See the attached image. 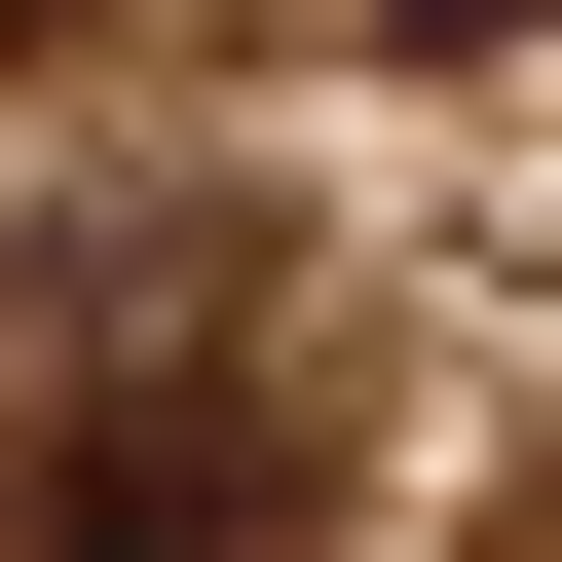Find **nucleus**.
<instances>
[{
  "label": "nucleus",
  "mask_w": 562,
  "mask_h": 562,
  "mask_svg": "<svg viewBox=\"0 0 562 562\" xmlns=\"http://www.w3.org/2000/svg\"><path fill=\"white\" fill-rule=\"evenodd\" d=\"M262 525H301V413H262L225 338H113V375H76V450L0 487V562H262Z\"/></svg>",
  "instance_id": "f257e3e1"
},
{
  "label": "nucleus",
  "mask_w": 562,
  "mask_h": 562,
  "mask_svg": "<svg viewBox=\"0 0 562 562\" xmlns=\"http://www.w3.org/2000/svg\"><path fill=\"white\" fill-rule=\"evenodd\" d=\"M301 38H338V76H450V38H525V0H301Z\"/></svg>",
  "instance_id": "f03ea898"
},
{
  "label": "nucleus",
  "mask_w": 562,
  "mask_h": 562,
  "mask_svg": "<svg viewBox=\"0 0 562 562\" xmlns=\"http://www.w3.org/2000/svg\"><path fill=\"white\" fill-rule=\"evenodd\" d=\"M0 38H76V0H0Z\"/></svg>",
  "instance_id": "7ed1b4c3"
}]
</instances>
